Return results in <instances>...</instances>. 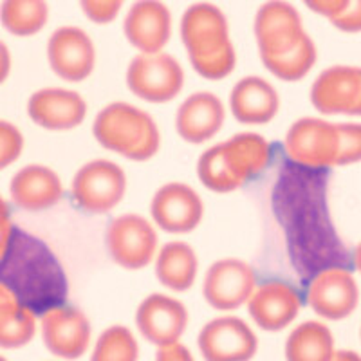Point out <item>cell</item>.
Wrapping results in <instances>:
<instances>
[{
  "label": "cell",
  "instance_id": "19",
  "mask_svg": "<svg viewBox=\"0 0 361 361\" xmlns=\"http://www.w3.org/2000/svg\"><path fill=\"white\" fill-rule=\"evenodd\" d=\"M27 112L35 123L47 130H71L83 123L87 103L76 90L47 87L29 98Z\"/></svg>",
  "mask_w": 361,
  "mask_h": 361
},
{
  "label": "cell",
  "instance_id": "23",
  "mask_svg": "<svg viewBox=\"0 0 361 361\" xmlns=\"http://www.w3.org/2000/svg\"><path fill=\"white\" fill-rule=\"evenodd\" d=\"M230 107L235 119L240 123L264 125L269 123L279 112L280 96L267 80L246 76L231 89Z\"/></svg>",
  "mask_w": 361,
  "mask_h": 361
},
{
  "label": "cell",
  "instance_id": "6",
  "mask_svg": "<svg viewBox=\"0 0 361 361\" xmlns=\"http://www.w3.org/2000/svg\"><path fill=\"white\" fill-rule=\"evenodd\" d=\"M127 85L145 102H170L185 85V71L172 54H137L127 69Z\"/></svg>",
  "mask_w": 361,
  "mask_h": 361
},
{
  "label": "cell",
  "instance_id": "16",
  "mask_svg": "<svg viewBox=\"0 0 361 361\" xmlns=\"http://www.w3.org/2000/svg\"><path fill=\"white\" fill-rule=\"evenodd\" d=\"M137 331L157 347L177 343L188 327L185 304L172 296L154 293L147 296L135 311Z\"/></svg>",
  "mask_w": 361,
  "mask_h": 361
},
{
  "label": "cell",
  "instance_id": "29",
  "mask_svg": "<svg viewBox=\"0 0 361 361\" xmlns=\"http://www.w3.org/2000/svg\"><path fill=\"white\" fill-rule=\"evenodd\" d=\"M140 345L130 329L123 325L109 327L99 334L90 361H137Z\"/></svg>",
  "mask_w": 361,
  "mask_h": 361
},
{
  "label": "cell",
  "instance_id": "28",
  "mask_svg": "<svg viewBox=\"0 0 361 361\" xmlns=\"http://www.w3.org/2000/svg\"><path fill=\"white\" fill-rule=\"evenodd\" d=\"M316 58H318V51H316L314 40L305 35L291 51L279 56L262 58V63L276 78L283 82H296L307 76L309 71L314 67Z\"/></svg>",
  "mask_w": 361,
  "mask_h": 361
},
{
  "label": "cell",
  "instance_id": "11",
  "mask_svg": "<svg viewBox=\"0 0 361 361\" xmlns=\"http://www.w3.org/2000/svg\"><path fill=\"white\" fill-rule=\"evenodd\" d=\"M260 58L288 53L305 37L298 9L289 2H267L260 6L253 24Z\"/></svg>",
  "mask_w": 361,
  "mask_h": 361
},
{
  "label": "cell",
  "instance_id": "12",
  "mask_svg": "<svg viewBox=\"0 0 361 361\" xmlns=\"http://www.w3.org/2000/svg\"><path fill=\"white\" fill-rule=\"evenodd\" d=\"M312 107L322 114L361 116V67L333 66L311 87Z\"/></svg>",
  "mask_w": 361,
  "mask_h": 361
},
{
  "label": "cell",
  "instance_id": "4",
  "mask_svg": "<svg viewBox=\"0 0 361 361\" xmlns=\"http://www.w3.org/2000/svg\"><path fill=\"white\" fill-rule=\"evenodd\" d=\"M92 134L103 148L132 161H147L159 150L161 132L154 118L130 103L103 107L92 123Z\"/></svg>",
  "mask_w": 361,
  "mask_h": 361
},
{
  "label": "cell",
  "instance_id": "13",
  "mask_svg": "<svg viewBox=\"0 0 361 361\" xmlns=\"http://www.w3.org/2000/svg\"><path fill=\"white\" fill-rule=\"evenodd\" d=\"M360 302V289L350 271L329 267L312 279L307 289V304L325 320H343Z\"/></svg>",
  "mask_w": 361,
  "mask_h": 361
},
{
  "label": "cell",
  "instance_id": "17",
  "mask_svg": "<svg viewBox=\"0 0 361 361\" xmlns=\"http://www.w3.org/2000/svg\"><path fill=\"white\" fill-rule=\"evenodd\" d=\"M42 338L54 356L76 360L90 345L89 318L71 305L51 309L42 316Z\"/></svg>",
  "mask_w": 361,
  "mask_h": 361
},
{
  "label": "cell",
  "instance_id": "7",
  "mask_svg": "<svg viewBox=\"0 0 361 361\" xmlns=\"http://www.w3.org/2000/svg\"><path fill=\"white\" fill-rule=\"evenodd\" d=\"M283 147L289 159L309 169L336 166L338 128L322 118H300L289 127Z\"/></svg>",
  "mask_w": 361,
  "mask_h": 361
},
{
  "label": "cell",
  "instance_id": "15",
  "mask_svg": "<svg viewBox=\"0 0 361 361\" xmlns=\"http://www.w3.org/2000/svg\"><path fill=\"white\" fill-rule=\"evenodd\" d=\"M150 214L161 230L169 233H190L204 215V204L195 190L185 183H169L154 193Z\"/></svg>",
  "mask_w": 361,
  "mask_h": 361
},
{
  "label": "cell",
  "instance_id": "14",
  "mask_svg": "<svg viewBox=\"0 0 361 361\" xmlns=\"http://www.w3.org/2000/svg\"><path fill=\"white\" fill-rule=\"evenodd\" d=\"M51 69L67 82L89 78L96 66V47L89 35L80 27H58L47 42Z\"/></svg>",
  "mask_w": 361,
  "mask_h": 361
},
{
  "label": "cell",
  "instance_id": "8",
  "mask_svg": "<svg viewBox=\"0 0 361 361\" xmlns=\"http://www.w3.org/2000/svg\"><path fill=\"white\" fill-rule=\"evenodd\" d=\"M105 246L118 266L125 269H143L157 253V233L145 217L125 214L109 224Z\"/></svg>",
  "mask_w": 361,
  "mask_h": 361
},
{
  "label": "cell",
  "instance_id": "18",
  "mask_svg": "<svg viewBox=\"0 0 361 361\" xmlns=\"http://www.w3.org/2000/svg\"><path fill=\"white\" fill-rule=\"evenodd\" d=\"M123 33L141 54L163 53L172 35V13L157 0L135 2L125 17Z\"/></svg>",
  "mask_w": 361,
  "mask_h": 361
},
{
  "label": "cell",
  "instance_id": "39",
  "mask_svg": "<svg viewBox=\"0 0 361 361\" xmlns=\"http://www.w3.org/2000/svg\"><path fill=\"white\" fill-rule=\"evenodd\" d=\"M354 266L361 273V243L357 244L356 250H354Z\"/></svg>",
  "mask_w": 361,
  "mask_h": 361
},
{
  "label": "cell",
  "instance_id": "32",
  "mask_svg": "<svg viewBox=\"0 0 361 361\" xmlns=\"http://www.w3.org/2000/svg\"><path fill=\"white\" fill-rule=\"evenodd\" d=\"M80 8L89 20L96 24H109L118 17L123 4L119 0H82Z\"/></svg>",
  "mask_w": 361,
  "mask_h": 361
},
{
  "label": "cell",
  "instance_id": "38",
  "mask_svg": "<svg viewBox=\"0 0 361 361\" xmlns=\"http://www.w3.org/2000/svg\"><path fill=\"white\" fill-rule=\"evenodd\" d=\"M331 361H361V356L357 353H354V350H336L334 353V356L331 357Z\"/></svg>",
  "mask_w": 361,
  "mask_h": 361
},
{
  "label": "cell",
  "instance_id": "37",
  "mask_svg": "<svg viewBox=\"0 0 361 361\" xmlns=\"http://www.w3.org/2000/svg\"><path fill=\"white\" fill-rule=\"evenodd\" d=\"M9 71H11V53H9L8 45L0 40V83H4Z\"/></svg>",
  "mask_w": 361,
  "mask_h": 361
},
{
  "label": "cell",
  "instance_id": "40",
  "mask_svg": "<svg viewBox=\"0 0 361 361\" xmlns=\"http://www.w3.org/2000/svg\"><path fill=\"white\" fill-rule=\"evenodd\" d=\"M11 295V293L8 291V289L4 288V286H2V283H0V300H4V298H8V296Z\"/></svg>",
  "mask_w": 361,
  "mask_h": 361
},
{
  "label": "cell",
  "instance_id": "22",
  "mask_svg": "<svg viewBox=\"0 0 361 361\" xmlns=\"http://www.w3.org/2000/svg\"><path fill=\"white\" fill-rule=\"evenodd\" d=\"M9 193L18 208L40 212L62 199L63 186L54 170L42 164H29L13 176Z\"/></svg>",
  "mask_w": 361,
  "mask_h": 361
},
{
  "label": "cell",
  "instance_id": "25",
  "mask_svg": "<svg viewBox=\"0 0 361 361\" xmlns=\"http://www.w3.org/2000/svg\"><path fill=\"white\" fill-rule=\"evenodd\" d=\"M334 353L333 333L322 322H304L286 341L288 361H331Z\"/></svg>",
  "mask_w": 361,
  "mask_h": 361
},
{
  "label": "cell",
  "instance_id": "3",
  "mask_svg": "<svg viewBox=\"0 0 361 361\" xmlns=\"http://www.w3.org/2000/svg\"><path fill=\"white\" fill-rule=\"evenodd\" d=\"M271 161V143L260 134L240 132L224 143L202 152L197 173L202 185L212 192L228 193L259 176Z\"/></svg>",
  "mask_w": 361,
  "mask_h": 361
},
{
  "label": "cell",
  "instance_id": "5",
  "mask_svg": "<svg viewBox=\"0 0 361 361\" xmlns=\"http://www.w3.org/2000/svg\"><path fill=\"white\" fill-rule=\"evenodd\" d=\"M127 193L125 170L109 159L89 161L73 179V197L87 214H107Z\"/></svg>",
  "mask_w": 361,
  "mask_h": 361
},
{
  "label": "cell",
  "instance_id": "21",
  "mask_svg": "<svg viewBox=\"0 0 361 361\" xmlns=\"http://www.w3.org/2000/svg\"><path fill=\"white\" fill-rule=\"evenodd\" d=\"M226 119L224 103L217 94L201 90L180 103L176 116L177 134L192 145L212 140Z\"/></svg>",
  "mask_w": 361,
  "mask_h": 361
},
{
  "label": "cell",
  "instance_id": "9",
  "mask_svg": "<svg viewBox=\"0 0 361 361\" xmlns=\"http://www.w3.org/2000/svg\"><path fill=\"white\" fill-rule=\"evenodd\" d=\"M197 343L206 361H250L259 350L253 329L237 316L208 322L199 333Z\"/></svg>",
  "mask_w": 361,
  "mask_h": 361
},
{
  "label": "cell",
  "instance_id": "24",
  "mask_svg": "<svg viewBox=\"0 0 361 361\" xmlns=\"http://www.w3.org/2000/svg\"><path fill=\"white\" fill-rule=\"evenodd\" d=\"M199 271L197 255L193 247L180 240L164 244L156 259V275L164 288L172 291H188Z\"/></svg>",
  "mask_w": 361,
  "mask_h": 361
},
{
  "label": "cell",
  "instance_id": "20",
  "mask_svg": "<svg viewBox=\"0 0 361 361\" xmlns=\"http://www.w3.org/2000/svg\"><path fill=\"white\" fill-rule=\"evenodd\" d=\"M302 309V296L286 282H266L257 286L247 302L253 322L267 333H276L295 322Z\"/></svg>",
  "mask_w": 361,
  "mask_h": 361
},
{
  "label": "cell",
  "instance_id": "10",
  "mask_svg": "<svg viewBox=\"0 0 361 361\" xmlns=\"http://www.w3.org/2000/svg\"><path fill=\"white\" fill-rule=\"evenodd\" d=\"M255 289L253 267L240 259H222L212 264L202 283L206 302L219 311H233L247 304Z\"/></svg>",
  "mask_w": 361,
  "mask_h": 361
},
{
  "label": "cell",
  "instance_id": "2",
  "mask_svg": "<svg viewBox=\"0 0 361 361\" xmlns=\"http://www.w3.org/2000/svg\"><path fill=\"white\" fill-rule=\"evenodd\" d=\"M180 38L190 63L202 78L222 80L233 73L237 53L221 8L208 2L190 6L180 18Z\"/></svg>",
  "mask_w": 361,
  "mask_h": 361
},
{
  "label": "cell",
  "instance_id": "26",
  "mask_svg": "<svg viewBox=\"0 0 361 361\" xmlns=\"http://www.w3.org/2000/svg\"><path fill=\"white\" fill-rule=\"evenodd\" d=\"M37 331V318L29 309L18 304L17 298L9 295L0 300V347L18 349L33 340Z\"/></svg>",
  "mask_w": 361,
  "mask_h": 361
},
{
  "label": "cell",
  "instance_id": "33",
  "mask_svg": "<svg viewBox=\"0 0 361 361\" xmlns=\"http://www.w3.org/2000/svg\"><path fill=\"white\" fill-rule=\"evenodd\" d=\"M331 24L343 33H360L361 31V0L347 2L336 17L331 18Z\"/></svg>",
  "mask_w": 361,
  "mask_h": 361
},
{
  "label": "cell",
  "instance_id": "34",
  "mask_svg": "<svg viewBox=\"0 0 361 361\" xmlns=\"http://www.w3.org/2000/svg\"><path fill=\"white\" fill-rule=\"evenodd\" d=\"M13 230H15V226L11 224V209H9L8 202L0 197V259H2L4 251L8 250Z\"/></svg>",
  "mask_w": 361,
  "mask_h": 361
},
{
  "label": "cell",
  "instance_id": "31",
  "mask_svg": "<svg viewBox=\"0 0 361 361\" xmlns=\"http://www.w3.org/2000/svg\"><path fill=\"white\" fill-rule=\"evenodd\" d=\"M24 148V137L13 123L0 121V170L18 159Z\"/></svg>",
  "mask_w": 361,
  "mask_h": 361
},
{
  "label": "cell",
  "instance_id": "36",
  "mask_svg": "<svg viewBox=\"0 0 361 361\" xmlns=\"http://www.w3.org/2000/svg\"><path fill=\"white\" fill-rule=\"evenodd\" d=\"M156 361H195V360H193L192 353L186 349L185 345L177 341V343L159 347V349H157Z\"/></svg>",
  "mask_w": 361,
  "mask_h": 361
},
{
  "label": "cell",
  "instance_id": "30",
  "mask_svg": "<svg viewBox=\"0 0 361 361\" xmlns=\"http://www.w3.org/2000/svg\"><path fill=\"white\" fill-rule=\"evenodd\" d=\"M338 137H340V147H338L336 164L360 163L361 161V123H338Z\"/></svg>",
  "mask_w": 361,
  "mask_h": 361
},
{
  "label": "cell",
  "instance_id": "35",
  "mask_svg": "<svg viewBox=\"0 0 361 361\" xmlns=\"http://www.w3.org/2000/svg\"><path fill=\"white\" fill-rule=\"evenodd\" d=\"M347 2L349 0H309V2H305V6L311 11L318 13V15L325 17L327 20H331V18L336 17L338 13L347 6Z\"/></svg>",
  "mask_w": 361,
  "mask_h": 361
},
{
  "label": "cell",
  "instance_id": "1",
  "mask_svg": "<svg viewBox=\"0 0 361 361\" xmlns=\"http://www.w3.org/2000/svg\"><path fill=\"white\" fill-rule=\"evenodd\" d=\"M0 283L35 316L66 304L67 280L58 260L42 240L18 228L0 259Z\"/></svg>",
  "mask_w": 361,
  "mask_h": 361
},
{
  "label": "cell",
  "instance_id": "41",
  "mask_svg": "<svg viewBox=\"0 0 361 361\" xmlns=\"http://www.w3.org/2000/svg\"><path fill=\"white\" fill-rule=\"evenodd\" d=\"M0 361H6V360H4V357H2V356H0Z\"/></svg>",
  "mask_w": 361,
  "mask_h": 361
},
{
  "label": "cell",
  "instance_id": "27",
  "mask_svg": "<svg viewBox=\"0 0 361 361\" xmlns=\"http://www.w3.org/2000/svg\"><path fill=\"white\" fill-rule=\"evenodd\" d=\"M49 17V6L44 0H6L0 6V22L9 33L29 37L38 33Z\"/></svg>",
  "mask_w": 361,
  "mask_h": 361
}]
</instances>
